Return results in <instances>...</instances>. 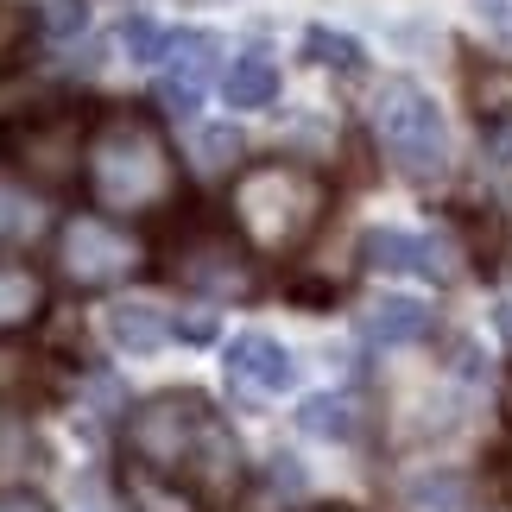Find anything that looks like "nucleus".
I'll list each match as a JSON object with an SVG mask.
<instances>
[{
  "label": "nucleus",
  "instance_id": "f257e3e1",
  "mask_svg": "<svg viewBox=\"0 0 512 512\" xmlns=\"http://www.w3.org/2000/svg\"><path fill=\"white\" fill-rule=\"evenodd\" d=\"M121 437H127V462L133 468L190 487L203 506L234 500L241 481H247L241 443H234L228 418L203 399V392H152L146 405L127 411Z\"/></svg>",
  "mask_w": 512,
  "mask_h": 512
},
{
  "label": "nucleus",
  "instance_id": "f03ea898",
  "mask_svg": "<svg viewBox=\"0 0 512 512\" xmlns=\"http://www.w3.org/2000/svg\"><path fill=\"white\" fill-rule=\"evenodd\" d=\"M83 190L89 203L127 222V215H152L177 196V152L165 140V121L140 102H114L89 121L83 146Z\"/></svg>",
  "mask_w": 512,
  "mask_h": 512
},
{
  "label": "nucleus",
  "instance_id": "7ed1b4c3",
  "mask_svg": "<svg viewBox=\"0 0 512 512\" xmlns=\"http://www.w3.org/2000/svg\"><path fill=\"white\" fill-rule=\"evenodd\" d=\"M329 215V184L298 159H253L228 184V222L266 260L298 253Z\"/></svg>",
  "mask_w": 512,
  "mask_h": 512
},
{
  "label": "nucleus",
  "instance_id": "20e7f679",
  "mask_svg": "<svg viewBox=\"0 0 512 512\" xmlns=\"http://www.w3.org/2000/svg\"><path fill=\"white\" fill-rule=\"evenodd\" d=\"M373 133H380V152L392 159V171L411 177V184H437L449 171L443 108L418 83H405V76L380 83V95H373Z\"/></svg>",
  "mask_w": 512,
  "mask_h": 512
},
{
  "label": "nucleus",
  "instance_id": "39448f33",
  "mask_svg": "<svg viewBox=\"0 0 512 512\" xmlns=\"http://www.w3.org/2000/svg\"><path fill=\"white\" fill-rule=\"evenodd\" d=\"M146 260L140 234L127 222H114V215H70L64 228H57V266H64V279L76 291H108L133 279Z\"/></svg>",
  "mask_w": 512,
  "mask_h": 512
},
{
  "label": "nucleus",
  "instance_id": "423d86ee",
  "mask_svg": "<svg viewBox=\"0 0 512 512\" xmlns=\"http://www.w3.org/2000/svg\"><path fill=\"white\" fill-rule=\"evenodd\" d=\"M7 152L19 171H32L38 184H70L76 171H83V146H89V127L70 121L64 108H38L26 121H13L7 133Z\"/></svg>",
  "mask_w": 512,
  "mask_h": 512
},
{
  "label": "nucleus",
  "instance_id": "0eeeda50",
  "mask_svg": "<svg viewBox=\"0 0 512 512\" xmlns=\"http://www.w3.org/2000/svg\"><path fill=\"white\" fill-rule=\"evenodd\" d=\"M171 279L203 298H247L253 291V266L241 260V247L215 228H196L171 247Z\"/></svg>",
  "mask_w": 512,
  "mask_h": 512
},
{
  "label": "nucleus",
  "instance_id": "6e6552de",
  "mask_svg": "<svg viewBox=\"0 0 512 512\" xmlns=\"http://www.w3.org/2000/svg\"><path fill=\"white\" fill-rule=\"evenodd\" d=\"M361 260L373 272H418V279H456V253L449 241H430V234H405V228H373L361 241Z\"/></svg>",
  "mask_w": 512,
  "mask_h": 512
},
{
  "label": "nucleus",
  "instance_id": "1a4fd4ad",
  "mask_svg": "<svg viewBox=\"0 0 512 512\" xmlns=\"http://www.w3.org/2000/svg\"><path fill=\"white\" fill-rule=\"evenodd\" d=\"M45 304H51L45 272H38L32 260H19V253L0 247V336H19V329H32L38 317H45Z\"/></svg>",
  "mask_w": 512,
  "mask_h": 512
},
{
  "label": "nucleus",
  "instance_id": "9d476101",
  "mask_svg": "<svg viewBox=\"0 0 512 512\" xmlns=\"http://www.w3.org/2000/svg\"><path fill=\"white\" fill-rule=\"evenodd\" d=\"M228 373H234L241 386H253V392H285L291 380H298V361H291L285 342H272V336H260V329H247V336L228 342Z\"/></svg>",
  "mask_w": 512,
  "mask_h": 512
},
{
  "label": "nucleus",
  "instance_id": "9b49d317",
  "mask_svg": "<svg viewBox=\"0 0 512 512\" xmlns=\"http://www.w3.org/2000/svg\"><path fill=\"white\" fill-rule=\"evenodd\" d=\"M430 329H437V317H430V304H418V298H373L361 310V336L380 342V348H411V342H424Z\"/></svg>",
  "mask_w": 512,
  "mask_h": 512
},
{
  "label": "nucleus",
  "instance_id": "f8f14e48",
  "mask_svg": "<svg viewBox=\"0 0 512 512\" xmlns=\"http://www.w3.org/2000/svg\"><path fill=\"white\" fill-rule=\"evenodd\" d=\"M399 512H475V481L462 468H424L399 487Z\"/></svg>",
  "mask_w": 512,
  "mask_h": 512
},
{
  "label": "nucleus",
  "instance_id": "ddd939ff",
  "mask_svg": "<svg viewBox=\"0 0 512 512\" xmlns=\"http://www.w3.org/2000/svg\"><path fill=\"white\" fill-rule=\"evenodd\" d=\"M222 102L228 108H272L279 102V64L266 51H247L222 70Z\"/></svg>",
  "mask_w": 512,
  "mask_h": 512
},
{
  "label": "nucleus",
  "instance_id": "4468645a",
  "mask_svg": "<svg viewBox=\"0 0 512 512\" xmlns=\"http://www.w3.org/2000/svg\"><path fill=\"white\" fill-rule=\"evenodd\" d=\"M51 228V209H45V196L38 190H19V184H7L0 177V247H26V241H38V234Z\"/></svg>",
  "mask_w": 512,
  "mask_h": 512
},
{
  "label": "nucleus",
  "instance_id": "2eb2a0df",
  "mask_svg": "<svg viewBox=\"0 0 512 512\" xmlns=\"http://www.w3.org/2000/svg\"><path fill=\"white\" fill-rule=\"evenodd\" d=\"M102 323H108V342L121 354H152V348H165V336H171L165 310H152V304H114Z\"/></svg>",
  "mask_w": 512,
  "mask_h": 512
},
{
  "label": "nucleus",
  "instance_id": "dca6fc26",
  "mask_svg": "<svg viewBox=\"0 0 512 512\" xmlns=\"http://www.w3.org/2000/svg\"><path fill=\"white\" fill-rule=\"evenodd\" d=\"M127 506L133 512H196L203 500H196L190 487H177V481H159V475H146V468H127Z\"/></svg>",
  "mask_w": 512,
  "mask_h": 512
},
{
  "label": "nucleus",
  "instance_id": "f3484780",
  "mask_svg": "<svg viewBox=\"0 0 512 512\" xmlns=\"http://www.w3.org/2000/svg\"><path fill=\"white\" fill-rule=\"evenodd\" d=\"M171 76L177 83H190V89H203L209 83V70H215V57H222V45H215L209 32H171Z\"/></svg>",
  "mask_w": 512,
  "mask_h": 512
},
{
  "label": "nucleus",
  "instance_id": "a211bd4d",
  "mask_svg": "<svg viewBox=\"0 0 512 512\" xmlns=\"http://www.w3.org/2000/svg\"><path fill=\"white\" fill-rule=\"evenodd\" d=\"M298 424L310 430V437H329V443H348L354 437V399H342V392H317V399H304Z\"/></svg>",
  "mask_w": 512,
  "mask_h": 512
},
{
  "label": "nucleus",
  "instance_id": "6ab92c4d",
  "mask_svg": "<svg viewBox=\"0 0 512 512\" xmlns=\"http://www.w3.org/2000/svg\"><path fill=\"white\" fill-rule=\"evenodd\" d=\"M468 102L487 121H512V64H481L468 70Z\"/></svg>",
  "mask_w": 512,
  "mask_h": 512
},
{
  "label": "nucleus",
  "instance_id": "aec40b11",
  "mask_svg": "<svg viewBox=\"0 0 512 512\" xmlns=\"http://www.w3.org/2000/svg\"><path fill=\"white\" fill-rule=\"evenodd\" d=\"M304 57L323 70H361V45L348 32H329V26H310L304 32Z\"/></svg>",
  "mask_w": 512,
  "mask_h": 512
},
{
  "label": "nucleus",
  "instance_id": "412c9836",
  "mask_svg": "<svg viewBox=\"0 0 512 512\" xmlns=\"http://www.w3.org/2000/svg\"><path fill=\"white\" fill-rule=\"evenodd\" d=\"M38 32L51 38V45H70V38L89 32V0H45V13H38Z\"/></svg>",
  "mask_w": 512,
  "mask_h": 512
},
{
  "label": "nucleus",
  "instance_id": "4be33fe9",
  "mask_svg": "<svg viewBox=\"0 0 512 512\" xmlns=\"http://www.w3.org/2000/svg\"><path fill=\"white\" fill-rule=\"evenodd\" d=\"M26 456H38V437L19 411L0 405V468H26Z\"/></svg>",
  "mask_w": 512,
  "mask_h": 512
},
{
  "label": "nucleus",
  "instance_id": "5701e85b",
  "mask_svg": "<svg viewBox=\"0 0 512 512\" xmlns=\"http://www.w3.org/2000/svg\"><path fill=\"white\" fill-rule=\"evenodd\" d=\"M121 51L133 57V64H152V57L171 51V32H159L152 19H127V26H121Z\"/></svg>",
  "mask_w": 512,
  "mask_h": 512
},
{
  "label": "nucleus",
  "instance_id": "b1692460",
  "mask_svg": "<svg viewBox=\"0 0 512 512\" xmlns=\"http://www.w3.org/2000/svg\"><path fill=\"white\" fill-rule=\"evenodd\" d=\"M196 159H203L209 171H228L234 159H241V133H234V127H203V140H196Z\"/></svg>",
  "mask_w": 512,
  "mask_h": 512
},
{
  "label": "nucleus",
  "instance_id": "393cba45",
  "mask_svg": "<svg viewBox=\"0 0 512 512\" xmlns=\"http://www.w3.org/2000/svg\"><path fill=\"white\" fill-rule=\"evenodd\" d=\"M196 102H203V89L177 83V76H165V83H159V108H165V114H177V121H190Z\"/></svg>",
  "mask_w": 512,
  "mask_h": 512
},
{
  "label": "nucleus",
  "instance_id": "a878e982",
  "mask_svg": "<svg viewBox=\"0 0 512 512\" xmlns=\"http://www.w3.org/2000/svg\"><path fill=\"white\" fill-rule=\"evenodd\" d=\"M0 512H51V500L32 487H0Z\"/></svg>",
  "mask_w": 512,
  "mask_h": 512
},
{
  "label": "nucleus",
  "instance_id": "bb28decb",
  "mask_svg": "<svg viewBox=\"0 0 512 512\" xmlns=\"http://www.w3.org/2000/svg\"><path fill=\"white\" fill-rule=\"evenodd\" d=\"M475 13L487 19V26H500V32H512V0H475Z\"/></svg>",
  "mask_w": 512,
  "mask_h": 512
},
{
  "label": "nucleus",
  "instance_id": "cd10ccee",
  "mask_svg": "<svg viewBox=\"0 0 512 512\" xmlns=\"http://www.w3.org/2000/svg\"><path fill=\"white\" fill-rule=\"evenodd\" d=\"M500 336H506V342H512V310H500Z\"/></svg>",
  "mask_w": 512,
  "mask_h": 512
},
{
  "label": "nucleus",
  "instance_id": "c85d7f7f",
  "mask_svg": "<svg viewBox=\"0 0 512 512\" xmlns=\"http://www.w3.org/2000/svg\"><path fill=\"white\" fill-rule=\"evenodd\" d=\"M500 405H506V424H512V380H506V392H500Z\"/></svg>",
  "mask_w": 512,
  "mask_h": 512
},
{
  "label": "nucleus",
  "instance_id": "c756f323",
  "mask_svg": "<svg viewBox=\"0 0 512 512\" xmlns=\"http://www.w3.org/2000/svg\"><path fill=\"white\" fill-rule=\"evenodd\" d=\"M317 512H361V506H317Z\"/></svg>",
  "mask_w": 512,
  "mask_h": 512
}]
</instances>
